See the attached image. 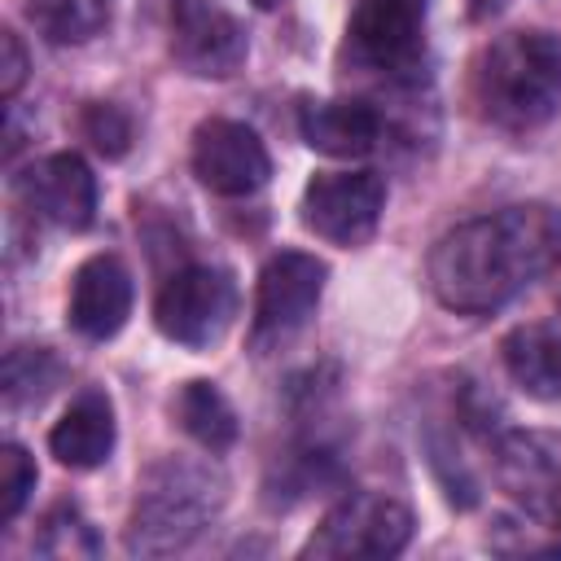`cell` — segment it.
I'll return each instance as SVG.
<instances>
[{
  "label": "cell",
  "instance_id": "obj_24",
  "mask_svg": "<svg viewBox=\"0 0 561 561\" xmlns=\"http://www.w3.org/2000/svg\"><path fill=\"white\" fill-rule=\"evenodd\" d=\"M500 4H504V0H469V18H473V22H482V18H491Z\"/></svg>",
  "mask_w": 561,
  "mask_h": 561
},
{
  "label": "cell",
  "instance_id": "obj_12",
  "mask_svg": "<svg viewBox=\"0 0 561 561\" xmlns=\"http://www.w3.org/2000/svg\"><path fill=\"white\" fill-rule=\"evenodd\" d=\"M351 61L386 75H403L421 57V4L416 0H359L346 22Z\"/></svg>",
  "mask_w": 561,
  "mask_h": 561
},
{
  "label": "cell",
  "instance_id": "obj_15",
  "mask_svg": "<svg viewBox=\"0 0 561 561\" xmlns=\"http://www.w3.org/2000/svg\"><path fill=\"white\" fill-rule=\"evenodd\" d=\"M114 438H118V425H114V403L105 390L88 386L70 399V408L53 421L48 430V451L66 465V469H96L110 460L114 451Z\"/></svg>",
  "mask_w": 561,
  "mask_h": 561
},
{
  "label": "cell",
  "instance_id": "obj_5",
  "mask_svg": "<svg viewBox=\"0 0 561 561\" xmlns=\"http://www.w3.org/2000/svg\"><path fill=\"white\" fill-rule=\"evenodd\" d=\"M237 302H241V294H237L232 272H224L215 263H188V267H175L158 285L153 324L167 342L206 351L232 329Z\"/></svg>",
  "mask_w": 561,
  "mask_h": 561
},
{
  "label": "cell",
  "instance_id": "obj_2",
  "mask_svg": "<svg viewBox=\"0 0 561 561\" xmlns=\"http://www.w3.org/2000/svg\"><path fill=\"white\" fill-rule=\"evenodd\" d=\"M473 105L504 131H535L561 110V35L508 31L473 61Z\"/></svg>",
  "mask_w": 561,
  "mask_h": 561
},
{
  "label": "cell",
  "instance_id": "obj_22",
  "mask_svg": "<svg viewBox=\"0 0 561 561\" xmlns=\"http://www.w3.org/2000/svg\"><path fill=\"white\" fill-rule=\"evenodd\" d=\"M83 136L92 140L96 153L123 158V153L131 149V118H127V110L114 105V101H92V105L83 110Z\"/></svg>",
  "mask_w": 561,
  "mask_h": 561
},
{
  "label": "cell",
  "instance_id": "obj_8",
  "mask_svg": "<svg viewBox=\"0 0 561 561\" xmlns=\"http://www.w3.org/2000/svg\"><path fill=\"white\" fill-rule=\"evenodd\" d=\"M302 228L329 245H364L386 210V180L377 171H316L302 188Z\"/></svg>",
  "mask_w": 561,
  "mask_h": 561
},
{
  "label": "cell",
  "instance_id": "obj_4",
  "mask_svg": "<svg viewBox=\"0 0 561 561\" xmlns=\"http://www.w3.org/2000/svg\"><path fill=\"white\" fill-rule=\"evenodd\" d=\"M416 517L403 500L386 491H346L302 543V557L355 561V557H399L412 543Z\"/></svg>",
  "mask_w": 561,
  "mask_h": 561
},
{
  "label": "cell",
  "instance_id": "obj_19",
  "mask_svg": "<svg viewBox=\"0 0 561 561\" xmlns=\"http://www.w3.org/2000/svg\"><path fill=\"white\" fill-rule=\"evenodd\" d=\"M61 377V364L48 346H13L4 355V373H0V386H4V403L18 408V403H39Z\"/></svg>",
  "mask_w": 561,
  "mask_h": 561
},
{
  "label": "cell",
  "instance_id": "obj_21",
  "mask_svg": "<svg viewBox=\"0 0 561 561\" xmlns=\"http://www.w3.org/2000/svg\"><path fill=\"white\" fill-rule=\"evenodd\" d=\"M31 491H35V460L26 456V447L4 443L0 447V522L4 526L26 508Z\"/></svg>",
  "mask_w": 561,
  "mask_h": 561
},
{
  "label": "cell",
  "instance_id": "obj_23",
  "mask_svg": "<svg viewBox=\"0 0 561 561\" xmlns=\"http://www.w3.org/2000/svg\"><path fill=\"white\" fill-rule=\"evenodd\" d=\"M26 70H31V61H26V48H22V39H18V31H0V96L13 105V96L22 92V83H26Z\"/></svg>",
  "mask_w": 561,
  "mask_h": 561
},
{
  "label": "cell",
  "instance_id": "obj_7",
  "mask_svg": "<svg viewBox=\"0 0 561 561\" xmlns=\"http://www.w3.org/2000/svg\"><path fill=\"white\" fill-rule=\"evenodd\" d=\"M329 267L307 254V250H280L259 267L254 285V320H250V342L259 351L289 342L320 307Z\"/></svg>",
  "mask_w": 561,
  "mask_h": 561
},
{
  "label": "cell",
  "instance_id": "obj_9",
  "mask_svg": "<svg viewBox=\"0 0 561 561\" xmlns=\"http://www.w3.org/2000/svg\"><path fill=\"white\" fill-rule=\"evenodd\" d=\"M193 175L219 197H250L272 180V153L254 127L237 118H202L188 149Z\"/></svg>",
  "mask_w": 561,
  "mask_h": 561
},
{
  "label": "cell",
  "instance_id": "obj_25",
  "mask_svg": "<svg viewBox=\"0 0 561 561\" xmlns=\"http://www.w3.org/2000/svg\"><path fill=\"white\" fill-rule=\"evenodd\" d=\"M250 4H254V9H276L280 0H250Z\"/></svg>",
  "mask_w": 561,
  "mask_h": 561
},
{
  "label": "cell",
  "instance_id": "obj_11",
  "mask_svg": "<svg viewBox=\"0 0 561 561\" xmlns=\"http://www.w3.org/2000/svg\"><path fill=\"white\" fill-rule=\"evenodd\" d=\"M18 197L35 219H48L57 228L83 232L96 219V197L101 193H96L92 167L79 153L61 149V153H48V158L31 162L18 175Z\"/></svg>",
  "mask_w": 561,
  "mask_h": 561
},
{
  "label": "cell",
  "instance_id": "obj_3",
  "mask_svg": "<svg viewBox=\"0 0 561 561\" xmlns=\"http://www.w3.org/2000/svg\"><path fill=\"white\" fill-rule=\"evenodd\" d=\"M228 482L215 465L167 456L145 469L136 482L131 517H127V552L131 557H171L184 552L224 508Z\"/></svg>",
  "mask_w": 561,
  "mask_h": 561
},
{
  "label": "cell",
  "instance_id": "obj_1",
  "mask_svg": "<svg viewBox=\"0 0 561 561\" xmlns=\"http://www.w3.org/2000/svg\"><path fill=\"white\" fill-rule=\"evenodd\" d=\"M561 263V215L517 202L456 224L430 250V289L456 316H491Z\"/></svg>",
  "mask_w": 561,
  "mask_h": 561
},
{
  "label": "cell",
  "instance_id": "obj_10",
  "mask_svg": "<svg viewBox=\"0 0 561 561\" xmlns=\"http://www.w3.org/2000/svg\"><path fill=\"white\" fill-rule=\"evenodd\" d=\"M245 26L219 0H171V57L197 79H228L245 66Z\"/></svg>",
  "mask_w": 561,
  "mask_h": 561
},
{
  "label": "cell",
  "instance_id": "obj_20",
  "mask_svg": "<svg viewBox=\"0 0 561 561\" xmlns=\"http://www.w3.org/2000/svg\"><path fill=\"white\" fill-rule=\"evenodd\" d=\"M35 552L39 557H96L101 552V539L92 530V522L75 508V504H57L44 513L39 522V535H35Z\"/></svg>",
  "mask_w": 561,
  "mask_h": 561
},
{
  "label": "cell",
  "instance_id": "obj_17",
  "mask_svg": "<svg viewBox=\"0 0 561 561\" xmlns=\"http://www.w3.org/2000/svg\"><path fill=\"white\" fill-rule=\"evenodd\" d=\"M175 421L206 451H228L237 443V430H241L228 394L215 381H202V377L180 386V394H175Z\"/></svg>",
  "mask_w": 561,
  "mask_h": 561
},
{
  "label": "cell",
  "instance_id": "obj_13",
  "mask_svg": "<svg viewBox=\"0 0 561 561\" xmlns=\"http://www.w3.org/2000/svg\"><path fill=\"white\" fill-rule=\"evenodd\" d=\"M131 302H136V285H131L127 263L118 254H92L70 276L66 320H70V329L79 337L105 342L127 324Z\"/></svg>",
  "mask_w": 561,
  "mask_h": 561
},
{
  "label": "cell",
  "instance_id": "obj_14",
  "mask_svg": "<svg viewBox=\"0 0 561 561\" xmlns=\"http://www.w3.org/2000/svg\"><path fill=\"white\" fill-rule=\"evenodd\" d=\"M298 136L307 140V149H316L324 158H368L381 145V114L355 96L302 101Z\"/></svg>",
  "mask_w": 561,
  "mask_h": 561
},
{
  "label": "cell",
  "instance_id": "obj_16",
  "mask_svg": "<svg viewBox=\"0 0 561 561\" xmlns=\"http://www.w3.org/2000/svg\"><path fill=\"white\" fill-rule=\"evenodd\" d=\"M504 373L513 386L539 403H561V329L557 324H517L500 342Z\"/></svg>",
  "mask_w": 561,
  "mask_h": 561
},
{
  "label": "cell",
  "instance_id": "obj_18",
  "mask_svg": "<svg viewBox=\"0 0 561 561\" xmlns=\"http://www.w3.org/2000/svg\"><path fill=\"white\" fill-rule=\"evenodd\" d=\"M31 26L48 44H88L110 22V0H26Z\"/></svg>",
  "mask_w": 561,
  "mask_h": 561
},
{
  "label": "cell",
  "instance_id": "obj_6",
  "mask_svg": "<svg viewBox=\"0 0 561 561\" xmlns=\"http://www.w3.org/2000/svg\"><path fill=\"white\" fill-rule=\"evenodd\" d=\"M500 491L543 530L561 535V434L557 430H504L491 443Z\"/></svg>",
  "mask_w": 561,
  "mask_h": 561
}]
</instances>
